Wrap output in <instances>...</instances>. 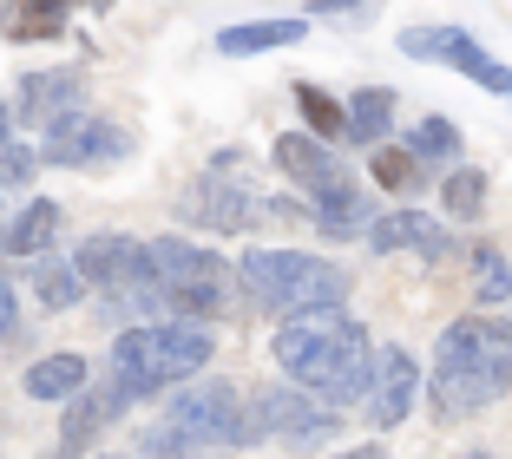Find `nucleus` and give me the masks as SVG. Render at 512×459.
I'll use <instances>...</instances> for the list:
<instances>
[{
  "mask_svg": "<svg viewBox=\"0 0 512 459\" xmlns=\"http://www.w3.org/2000/svg\"><path fill=\"white\" fill-rule=\"evenodd\" d=\"M270 355H276V368H283L296 387L335 400V407L368 400V387H375V341H368V328L348 309L289 315V322L276 328Z\"/></svg>",
  "mask_w": 512,
  "mask_h": 459,
  "instance_id": "f257e3e1",
  "label": "nucleus"
},
{
  "mask_svg": "<svg viewBox=\"0 0 512 459\" xmlns=\"http://www.w3.org/2000/svg\"><path fill=\"white\" fill-rule=\"evenodd\" d=\"M512 394V322L506 315H460L440 328L427 361V400L440 420L480 414Z\"/></svg>",
  "mask_w": 512,
  "mask_h": 459,
  "instance_id": "f03ea898",
  "label": "nucleus"
},
{
  "mask_svg": "<svg viewBox=\"0 0 512 459\" xmlns=\"http://www.w3.org/2000/svg\"><path fill=\"white\" fill-rule=\"evenodd\" d=\"M211 355H217L211 322H138L112 341L106 381L125 400H151V394H171V387L197 381L211 368Z\"/></svg>",
  "mask_w": 512,
  "mask_h": 459,
  "instance_id": "7ed1b4c3",
  "label": "nucleus"
},
{
  "mask_svg": "<svg viewBox=\"0 0 512 459\" xmlns=\"http://www.w3.org/2000/svg\"><path fill=\"white\" fill-rule=\"evenodd\" d=\"M224 446H256L250 400L230 381H197L184 394H171L165 420H151L138 433V453L145 459H197V453H224Z\"/></svg>",
  "mask_w": 512,
  "mask_h": 459,
  "instance_id": "20e7f679",
  "label": "nucleus"
},
{
  "mask_svg": "<svg viewBox=\"0 0 512 459\" xmlns=\"http://www.w3.org/2000/svg\"><path fill=\"white\" fill-rule=\"evenodd\" d=\"M243 296L263 315H309V309H342L348 302V269L309 250H250L237 263Z\"/></svg>",
  "mask_w": 512,
  "mask_h": 459,
  "instance_id": "39448f33",
  "label": "nucleus"
},
{
  "mask_svg": "<svg viewBox=\"0 0 512 459\" xmlns=\"http://www.w3.org/2000/svg\"><path fill=\"white\" fill-rule=\"evenodd\" d=\"M151 282L165 289L171 322H217L230 302V263L184 237H151Z\"/></svg>",
  "mask_w": 512,
  "mask_h": 459,
  "instance_id": "423d86ee",
  "label": "nucleus"
},
{
  "mask_svg": "<svg viewBox=\"0 0 512 459\" xmlns=\"http://www.w3.org/2000/svg\"><path fill=\"white\" fill-rule=\"evenodd\" d=\"M250 433L256 440H276V446L309 453V446H329L335 433H342V414H335V400L283 381V387H263V394L250 400Z\"/></svg>",
  "mask_w": 512,
  "mask_h": 459,
  "instance_id": "0eeeda50",
  "label": "nucleus"
},
{
  "mask_svg": "<svg viewBox=\"0 0 512 459\" xmlns=\"http://www.w3.org/2000/svg\"><path fill=\"white\" fill-rule=\"evenodd\" d=\"M237 158H243V151H217V164L191 184V191H184V204H178V217H184V223L237 237V230H250L256 217H270V204H263V197H256L250 184L237 178Z\"/></svg>",
  "mask_w": 512,
  "mask_h": 459,
  "instance_id": "6e6552de",
  "label": "nucleus"
},
{
  "mask_svg": "<svg viewBox=\"0 0 512 459\" xmlns=\"http://www.w3.org/2000/svg\"><path fill=\"white\" fill-rule=\"evenodd\" d=\"M125 151H132V138L119 132L112 119H99V112H66V119L46 125V164H60V171H112V164H125Z\"/></svg>",
  "mask_w": 512,
  "mask_h": 459,
  "instance_id": "1a4fd4ad",
  "label": "nucleus"
},
{
  "mask_svg": "<svg viewBox=\"0 0 512 459\" xmlns=\"http://www.w3.org/2000/svg\"><path fill=\"white\" fill-rule=\"evenodd\" d=\"M73 263H79V276H86L92 289L125 296V289L151 282V243L125 237V230H92V237L73 250Z\"/></svg>",
  "mask_w": 512,
  "mask_h": 459,
  "instance_id": "9d476101",
  "label": "nucleus"
},
{
  "mask_svg": "<svg viewBox=\"0 0 512 459\" xmlns=\"http://www.w3.org/2000/svg\"><path fill=\"white\" fill-rule=\"evenodd\" d=\"M414 400H421V361L407 355L401 341H388V348H375V387H368L362 414L375 433H394L407 414H414Z\"/></svg>",
  "mask_w": 512,
  "mask_h": 459,
  "instance_id": "9b49d317",
  "label": "nucleus"
},
{
  "mask_svg": "<svg viewBox=\"0 0 512 459\" xmlns=\"http://www.w3.org/2000/svg\"><path fill=\"white\" fill-rule=\"evenodd\" d=\"M368 250L375 256H394V250H414L421 263H460V237L447 223H434L427 210H381L375 230H368Z\"/></svg>",
  "mask_w": 512,
  "mask_h": 459,
  "instance_id": "f8f14e48",
  "label": "nucleus"
},
{
  "mask_svg": "<svg viewBox=\"0 0 512 459\" xmlns=\"http://www.w3.org/2000/svg\"><path fill=\"white\" fill-rule=\"evenodd\" d=\"M394 46H401L407 60H427V66H453V73H467L473 86L493 73V53H486V46L473 40L467 27H447V20H427V27H401V40H394Z\"/></svg>",
  "mask_w": 512,
  "mask_h": 459,
  "instance_id": "ddd939ff",
  "label": "nucleus"
},
{
  "mask_svg": "<svg viewBox=\"0 0 512 459\" xmlns=\"http://www.w3.org/2000/svg\"><path fill=\"white\" fill-rule=\"evenodd\" d=\"M270 158H276V171H283L289 184H302V191L309 197H322L329 191V184H342V178H355V171H348L342 158H335L329 145H322L316 132H283L270 145Z\"/></svg>",
  "mask_w": 512,
  "mask_h": 459,
  "instance_id": "4468645a",
  "label": "nucleus"
},
{
  "mask_svg": "<svg viewBox=\"0 0 512 459\" xmlns=\"http://www.w3.org/2000/svg\"><path fill=\"white\" fill-rule=\"evenodd\" d=\"M309 223H316V237H329V243H355V237H368V230H375V197L362 191V184L355 178H342V184H329V191L322 197H309Z\"/></svg>",
  "mask_w": 512,
  "mask_h": 459,
  "instance_id": "2eb2a0df",
  "label": "nucleus"
},
{
  "mask_svg": "<svg viewBox=\"0 0 512 459\" xmlns=\"http://www.w3.org/2000/svg\"><path fill=\"white\" fill-rule=\"evenodd\" d=\"M119 407H125V394L112 381L106 387H79L73 407H66V420H60V459H79V453H86V446L106 433V420L119 414Z\"/></svg>",
  "mask_w": 512,
  "mask_h": 459,
  "instance_id": "dca6fc26",
  "label": "nucleus"
},
{
  "mask_svg": "<svg viewBox=\"0 0 512 459\" xmlns=\"http://www.w3.org/2000/svg\"><path fill=\"white\" fill-rule=\"evenodd\" d=\"M66 112H79V73H66V66H46V73H27V79H20L14 119L53 125V119H66Z\"/></svg>",
  "mask_w": 512,
  "mask_h": 459,
  "instance_id": "f3484780",
  "label": "nucleus"
},
{
  "mask_svg": "<svg viewBox=\"0 0 512 459\" xmlns=\"http://www.w3.org/2000/svg\"><path fill=\"white\" fill-rule=\"evenodd\" d=\"M53 237H60V204H53V197H33V204L0 230V269L27 263V256H46V250H53Z\"/></svg>",
  "mask_w": 512,
  "mask_h": 459,
  "instance_id": "a211bd4d",
  "label": "nucleus"
},
{
  "mask_svg": "<svg viewBox=\"0 0 512 459\" xmlns=\"http://www.w3.org/2000/svg\"><path fill=\"white\" fill-rule=\"evenodd\" d=\"M66 20H73L66 0H7L0 7V33L7 40H60Z\"/></svg>",
  "mask_w": 512,
  "mask_h": 459,
  "instance_id": "6ab92c4d",
  "label": "nucleus"
},
{
  "mask_svg": "<svg viewBox=\"0 0 512 459\" xmlns=\"http://www.w3.org/2000/svg\"><path fill=\"white\" fill-rule=\"evenodd\" d=\"M302 33H309V20H250V27H224L217 33V53H230V60H250V53H276V46H296Z\"/></svg>",
  "mask_w": 512,
  "mask_h": 459,
  "instance_id": "aec40b11",
  "label": "nucleus"
},
{
  "mask_svg": "<svg viewBox=\"0 0 512 459\" xmlns=\"http://www.w3.org/2000/svg\"><path fill=\"white\" fill-rule=\"evenodd\" d=\"M394 92L388 86H362L355 99H348V145H362V151H375V145H388V132H394Z\"/></svg>",
  "mask_w": 512,
  "mask_h": 459,
  "instance_id": "412c9836",
  "label": "nucleus"
},
{
  "mask_svg": "<svg viewBox=\"0 0 512 459\" xmlns=\"http://www.w3.org/2000/svg\"><path fill=\"white\" fill-rule=\"evenodd\" d=\"M401 145L414 151V158H421L427 171H440V164L453 171V164L467 158V138H460V125H453V119H440V112L414 119V125H407V138H401Z\"/></svg>",
  "mask_w": 512,
  "mask_h": 459,
  "instance_id": "4be33fe9",
  "label": "nucleus"
},
{
  "mask_svg": "<svg viewBox=\"0 0 512 459\" xmlns=\"http://www.w3.org/2000/svg\"><path fill=\"white\" fill-rule=\"evenodd\" d=\"M368 178H375L388 197H414V191H427L434 171H427L407 145H375V151H368Z\"/></svg>",
  "mask_w": 512,
  "mask_h": 459,
  "instance_id": "5701e85b",
  "label": "nucleus"
},
{
  "mask_svg": "<svg viewBox=\"0 0 512 459\" xmlns=\"http://www.w3.org/2000/svg\"><path fill=\"white\" fill-rule=\"evenodd\" d=\"M79 387H86V355H46V361H33L27 368V394L33 400H73Z\"/></svg>",
  "mask_w": 512,
  "mask_h": 459,
  "instance_id": "b1692460",
  "label": "nucleus"
},
{
  "mask_svg": "<svg viewBox=\"0 0 512 459\" xmlns=\"http://www.w3.org/2000/svg\"><path fill=\"white\" fill-rule=\"evenodd\" d=\"M440 210L453 223H480L486 217V171L480 164H453L447 178H440Z\"/></svg>",
  "mask_w": 512,
  "mask_h": 459,
  "instance_id": "393cba45",
  "label": "nucleus"
},
{
  "mask_svg": "<svg viewBox=\"0 0 512 459\" xmlns=\"http://www.w3.org/2000/svg\"><path fill=\"white\" fill-rule=\"evenodd\" d=\"M296 112H302V125H309L322 145L348 138V99H329L316 79H296Z\"/></svg>",
  "mask_w": 512,
  "mask_h": 459,
  "instance_id": "a878e982",
  "label": "nucleus"
},
{
  "mask_svg": "<svg viewBox=\"0 0 512 459\" xmlns=\"http://www.w3.org/2000/svg\"><path fill=\"white\" fill-rule=\"evenodd\" d=\"M86 289H92V282L79 276V263H53V256H40V263H33V296H40L53 315H66L79 296H86Z\"/></svg>",
  "mask_w": 512,
  "mask_h": 459,
  "instance_id": "bb28decb",
  "label": "nucleus"
},
{
  "mask_svg": "<svg viewBox=\"0 0 512 459\" xmlns=\"http://www.w3.org/2000/svg\"><path fill=\"white\" fill-rule=\"evenodd\" d=\"M473 263V296L486 302V309H499V302H512V256L493 250V243H480V250L467 256Z\"/></svg>",
  "mask_w": 512,
  "mask_h": 459,
  "instance_id": "cd10ccee",
  "label": "nucleus"
},
{
  "mask_svg": "<svg viewBox=\"0 0 512 459\" xmlns=\"http://www.w3.org/2000/svg\"><path fill=\"white\" fill-rule=\"evenodd\" d=\"M40 151H27V145H7L0 151V184H7V191H20V184H33V171H40Z\"/></svg>",
  "mask_w": 512,
  "mask_h": 459,
  "instance_id": "c85d7f7f",
  "label": "nucleus"
},
{
  "mask_svg": "<svg viewBox=\"0 0 512 459\" xmlns=\"http://www.w3.org/2000/svg\"><path fill=\"white\" fill-rule=\"evenodd\" d=\"M14 315H20V296H14V282H0V341H14V335H20Z\"/></svg>",
  "mask_w": 512,
  "mask_h": 459,
  "instance_id": "c756f323",
  "label": "nucleus"
},
{
  "mask_svg": "<svg viewBox=\"0 0 512 459\" xmlns=\"http://www.w3.org/2000/svg\"><path fill=\"white\" fill-rule=\"evenodd\" d=\"M368 0H309V14L316 20H348V14H362Z\"/></svg>",
  "mask_w": 512,
  "mask_h": 459,
  "instance_id": "7c9ffc66",
  "label": "nucleus"
},
{
  "mask_svg": "<svg viewBox=\"0 0 512 459\" xmlns=\"http://www.w3.org/2000/svg\"><path fill=\"white\" fill-rule=\"evenodd\" d=\"M348 459H388V453H381V440H368V446H355Z\"/></svg>",
  "mask_w": 512,
  "mask_h": 459,
  "instance_id": "2f4dec72",
  "label": "nucleus"
},
{
  "mask_svg": "<svg viewBox=\"0 0 512 459\" xmlns=\"http://www.w3.org/2000/svg\"><path fill=\"white\" fill-rule=\"evenodd\" d=\"M7 112H14V105H0V151H7Z\"/></svg>",
  "mask_w": 512,
  "mask_h": 459,
  "instance_id": "473e14b6",
  "label": "nucleus"
},
{
  "mask_svg": "<svg viewBox=\"0 0 512 459\" xmlns=\"http://www.w3.org/2000/svg\"><path fill=\"white\" fill-rule=\"evenodd\" d=\"M460 459H499V453H460Z\"/></svg>",
  "mask_w": 512,
  "mask_h": 459,
  "instance_id": "72a5a7b5",
  "label": "nucleus"
},
{
  "mask_svg": "<svg viewBox=\"0 0 512 459\" xmlns=\"http://www.w3.org/2000/svg\"><path fill=\"white\" fill-rule=\"evenodd\" d=\"M66 7H73V0H66Z\"/></svg>",
  "mask_w": 512,
  "mask_h": 459,
  "instance_id": "f704fd0d",
  "label": "nucleus"
}]
</instances>
